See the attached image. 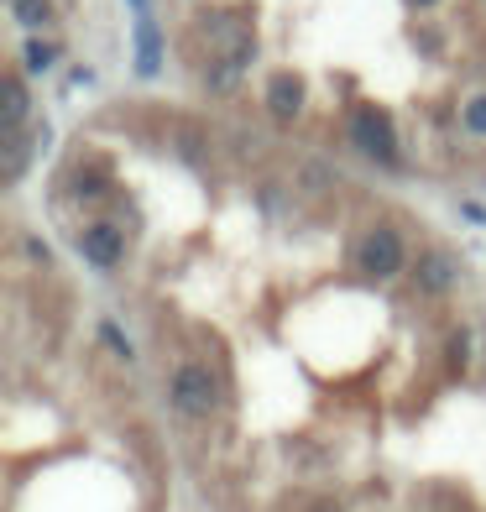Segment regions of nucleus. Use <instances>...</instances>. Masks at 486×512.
I'll use <instances>...</instances> for the list:
<instances>
[{
  "label": "nucleus",
  "instance_id": "nucleus-1",
  "mask_svg": "<svg viewBox=\"0 0 486 512\" xmlns=\"http://www.w3.org/2000/svg\"><path fill=\"white\" fill-rule=\"evenodd\" d=\"M173 408L183 418H210L215 413V377L204 366H178L173 377Z\"/></svg>",
  "mask_w": 486,
  "mask_h": 512
},
{
  "label": "nucleus",
  "instance_id": "nucleus-2",
  "mask_svg": "<svg viewBox=\"0 0 486 512\" xmlns=\"http://www.w3.org/2000/svg\"><path fill=\"white\" fill-rule=\"evenodd\" d=\"M351 136L361 142L366 157L398 162V136H392V121H387L382 110H356V115H351Z\"/></svg>",
  "mask_w": 486,
  "mask_h": 512
},
{
  "label": "nucleus",
  "instance_id": "nucleus-3",
  "mask_svg": "<svg viewBox=\"0 0 486 512\" xmlns=\"http://www.w3.org/2000/svg\"><path fill=\"white\" fill-rule=\"evenodd\" d=\"M356 262H361V272H372V277H392L403 267V241L392 236V230H372V236H361Z\"/></svg>",
  "mask_w": 486,
  "mask_h": 512
},
{
  "label": "nucleus",
  "instance_id": "nucleus-4",
  "mask_svg": "<svg viewBox=\"0 0 486 512\" xmlns=\"http://www.w3.org/2000/svg\"><path fill=\"white\" fill-rule=\"evenodd\" d=\"M79 246H84V256L95 267H115V262H121V251H126V236L115 225H89Z\"/></svg>",
  "mask_w": 486,
  "mask_h": 512
},
{
  "label": "nucleus",
  "instance_id": "nucleus-5",
  "mask_svg": "<svg viewBox=\"0 0 486 512\" xmlns=\"http://www.w3.org/2000/svg\"><path fill=\"white\" fill-rule=\"evenodd\" d=\"M413 283H419L424 293H450L455 288V262L445 251H429L424 262H419V272H413Z\"/></svg>",
  "mask_w": 486,
  "mask_h": 512
},
{
  "label": "nucleus",
  "instance_id": "nucleus-6",
  "mask_svg": "<svg viewBox=\"0 0 486 512\" xmlns=\"http://www.w3.org/2000/svg\"><path fill=\"white\" fill-rule=\"evenodd\" d=\"M298 105H304V84H298L293 74H277L272 89H267V110L277 115V121H293Z\"/></svg>",
  "mask_w": 486,
  "mask_h": 512
},
{
  "label": "nucleus",
  "instance_id": "nucleus-7",
  "mask_svg": "<svg viewBox=\"0 0 486 512\" xmlns=\"http://www.w3.org/2000/svg\"><path fill=\"white\" fill-rule=\"evenodd\" d=\"M21 121H27V89L6 79V131H21Z\"/></svg>",
  "mask_w": 486,
  "mask_h": 512
},
{
  "label": "nucleus",
  "instance_id": "nucleus-8",
  "mask_svg": "<svg viewBox=\"0 0 486 512\" xmlns=\"http://www.w3.org/2000/svg\"><path fill=\"white\" fill-rule=\"evenodd\" d=\"M16 16L27 21V27H42V21H48V0H16Z\"/></svg>",
  "mask_w": 486,
  "mask_h": 512
},
{
  "label": "nucleus",
  "instance_id": "nucleus-9",
  "mask_svg": "<svg viewBox=\"0 0 486 512\" xmlns=\"http://www.w3.org/2000/svg\"><path fill=\"white\" fill-rule=\"evenodd\" d=\"M157 68V32H152V21L142 16V74H152Z\"/></svg>",
  "mask_w": 486,
  "mask_h": 512
},
{
  "label": "nucleus",
  "instance_id": "nucleus-10",
  "mask_svg": "<svg viewBox=\"0 0 486 512\" xmlns=\"http://www.w3.org/2000/svg\"><path fill=\"white\" fill-rule=\"evenodd\" d=\"M466 126H471V131H476V136H486V95H481V100H471V105H466Z\"/></svg>",
  "mask_w": 486,
  "mask_h": 512
},
{
  "label": "nucleus",
  "instance_id": "nucleus-11",
  "mask_svg": "<svg viewBox=\"0 0 486 512\" xmlns=\"http://www.w3.org/2000/svg\"><path fill=\"white\" fill-rule=\"evenodd\" d=\"M27 63L32 68H48L53 63V48H48V42H27Z\"/></svg>",
  "mask_w": 486,
  "mask_h": 512
},
{
  "label": "nucleus",
  "instance_id": "nucleus-12",
  "mask_svg": "<svg viewBox=\"0 0 486 512\" xmlns=\"http://www.w3.org/2000/svg\"><path fill=\"white\" fill-rule=\"evenodd\" d=\"M100 335H105V345H110L115 356H126V361H131V345H126L121 335H115V324H100Z\"/></svg>",
  "mask_w": 486,
  "mask_h": 512
},
{
  "label": "nucleus",
  "instance_id": "nucleus-13",
  "mask_svg": "<svg viewBox=\"0 0 486 512\" xmlns=\"http://www.w3.org/2000/svg\"><path fill=\"white\" fill-rule=\"evenodd\" d=\"M413 6H434V0H413Z\"/></svg>",
  "mask_w": 486,
  "mask_h": 512
},
{
  "label": "nucleus",
  "instance_id": "nucleus-14",
  "mask_svg": "<svg viewBox=\"0 0 486 512\" xmlns=\"http://www.w3.org/2000/svg\"><path fill=\"white\" fill-rule=\"evenodd\" d=\"M131 6H136V11H142V0H131Z\"/></svg>",
  "mask_w": 486,
  "mask_h": 512
}]
</instances>
